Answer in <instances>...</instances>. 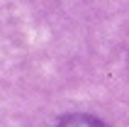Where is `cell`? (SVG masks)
Listing matches in <instances>:
<instances>
[{
  "label": "cell",
  "instance_id": "1",
  "mask_svg": "<svg viewBox=\"0 0 129 127\" xmlns=\"http://www.w3.org/2000/svg\"><path fill=\"white\" fill-rule=\"evenodd\" d=\"M56 127H110V125H105L102 120H98L93 115H68Z\"/></svg>",
  "mask_w": 129,
  "mask_h": 127
}]
</instances>
